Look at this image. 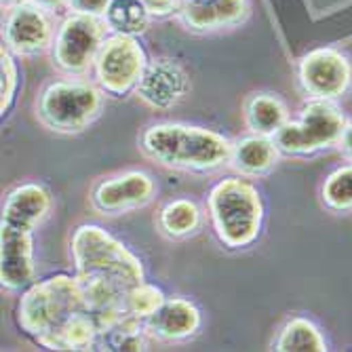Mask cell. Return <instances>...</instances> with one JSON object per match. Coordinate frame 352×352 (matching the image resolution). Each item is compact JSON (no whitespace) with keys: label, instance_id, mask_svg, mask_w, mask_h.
Returning a JSON list of instances; mask_svg holds the SVG:
<instances>
[{"label":"cell","instance_id":"obj_1","mask_svg":"<svg viewBox=\"0 0 352 352\" xmlns=\"http://www.w3.org/2000/svg\"><path fill=\"white\" fill-rule=\"evenodd\" d=\"M19 327L51 350H93L102 323L76 276L57 274L32 285L17 306Z\"/></svg>","mask_w":352,"mask_h":352},{"label":"cell","instance_id":"obj_2","mask_svg":"<svg viewBox=\"0 0 352 352\" xmlns=\"http://www.w3.org/2000/svg\"><path fill=\"white\" fill-rule=\"evenodd\" d=\"M72 258L76 278L100 318L102 331L129 314L126 296L144 283V268L129 249L104 228L87 223L72 236Z\"/></svg>","mask_w":352,"mask_h":352},{"label":"cell","instance_id":"obj_3","mask_svg":"<svg viewBox=\"0 0 352 352\" xmlns=\"http://www.w3.org/2000/svg\"><path fill=\"white\" fill-rule=\"evenodd\" d=\"M51 209L49 192L38 184H21L9 192L3 207V234H0V278L11 292L34 280L32 232Z\"/></svg>","mask_w":352,"mask_h":352},{"label":"cell","instance_id":"obj_4","mask_svg":"<svg viewBox=\"0 0 352 352\" xmlns=\"http://www.w3.org/2000/svg\"><path fill=\"white\" fill-rule=\"evenodd\" d=\"M232 142L205 126L158 122L142 133L140 148L154 163L177 171L209 173L232 158Z\"/></svg>","mask_w":352,"mask_h":352},{"label":"cell","instance_id":"obj_5","mask_svg":"<svg viewBox=\"0 0 352 352\" xmlns=\"http://www.w3.org/2000/svg\"><path fill=\"white\" fill-rule=\"evenodd\" d=\"M209 217L217 239L226 247L251 245L258 239L264 219L258 188L241 177L219 182L209 195Z\"/></svg>","mask_w":352,"mask_h":352},{"label":"cell","instance_id":"obj_6","mask_svg":"<svg viewBox=\"0 0 352 352\" xmlns=\"http://www.w3.org/2000/svg\"><path fill=\"white\" fill-rule=\"evenodd\" d=\"M104 95L98 87L82 80H55L36 100V116L55 133H80L100 116Z\"/></svg>","mask_w":352,"mask_h":352},{"label":"cell","instance_id":"obj_7","mask_svg":"<svg viewBox=\"0 0 352 352\" xmlns=\"http://www.w3.org/2000/svg\"><path fill=\"white\" fill-rule=\"evenodd\" d=\"M346 129L342 112L329 100H314L302 110L298 122L287 120L274 135L278 150L287 154H312L338 144Z\"/></svg>","mask_w":352,"mask_h":352},{"label":"cell","instance_id":"obj_8","mask_svg":"<svg viewBox=\"0 0 352 352\" xmlns=\"http://www.w3.org/2000/svg\"><path fill=\"white\" fill-rule=\"evenodd\" d=\"M100 17L74 13L63 19L53 43V63L63 74L80 76L95 66V59L106 41V28Z\"/></svg>","mask_w":352,"mask_h":352},{"label":"cell","instance_id":"obj_9","mask_svg":"<svg viewBox=\"0 0 352 352\" xmlns=\"http://www.w3.org/2000/svg\"><path fill=\"white\" fill-rule=\"evenodd\" d=\"M148 66L146 53L133 36L114 34L104 41L98 59H95V76L102 91L110 95H124L138 87Z\"/></svg>","mask_w":352,"mask_h":352},{"label":"cell","instance_id":"obj_10","mask_svg":"<svg viewBox=\"0 0 352 352\" xmlns=\"http://www.w3.org/2000/svg\"><path fill=\"white\" fill-rule=\"evenodd\" d=\"M154 182L144 171H124L100 182L91 192L95 211L118 215L146 207L154 199Z\"/></svg>","mask_w":352,"mask_h":352},{"label":"cell","instance_id":"obj_11","mask_svg":"<svg viewBox=\"0 0 352 352\" xmlns=\"http://www.w3.org/2000/svg\"><path fill=\"white\" fill-rule=\"evenodd\" d=\"M302 87L316 100H336L350 85V66L342 53L316 49L300 63Z\"/></svg>","mask_w":352,"mask_h":352},{"label":"cell","instance_id":"obj_12","mask_svg":"<svg viewBox=\"0 0 352 352\" xmlns=\"http://www.w3.org/2000/svg\"><path fill=\"white\" fill-rule=\"evenodd\" d=\"M190 89V80L186 70L173 59H154L150 61L138 87V98L154 108V110H169L177 106Z\"/></svg>","mask_w":352,"mask_h":352},{"label":"cell","instance_id":"obj_13","mask_svg":"<svg viewBox=\"0 0 352 352\" xmlns=\"http://www.w3.org/2000/svg\"><path fill=\"white\" fill-rule=\"evenodd\" d=\"M53 38L51 21L38 5H15L5 23V43L17 55H34L49 47Z\"/></svg>","mask_w":352,"mask_h":352},{"label":"cell","instance_id":"obj_14","mask_svg":"<svg viewBox=\"0 0 352 352\" xmlns=\"http://www.w3.org/2000/svg\"><path fill=\"white\" fill-rule=\"evenodd\" d=\"M146 331L163 342H177L195 336L201 327V312L190 300H165L148 318H144Z\"/></svg>","mask_w":352,"mask_h":352},{"label":"cell","instance_id":"obj_15","mask_svg":"<svg viewBox=\"0 0 352 352\" xmlns=\"http://www.w3.org/2000/svg\"><path fill=\"white\" fill-rule=\"evenodd\" d=\"M247 13V0H182L179 19L197 32H211L239 23Z\"/></svg>","mask_w":352,"mask_h":352},{"label":"cell","instance_id":"obj_16","mask_svg":"<svg viewBox=\"0 0 352 352\" xmlns=\"http://www.w3.org/2000/svg\"><path fill=\"white\" fill-rule=\"evenodd\" d=\"M278 161V146L268 135L253 133L232 146L230 165L243 175H262Z\"/></svg>","mask_w":352,"mask_h":352},{"label":"cell","instance_id":"obj_17","mask_svg":"<svg viewBox=\"0 0 352 352\" xmlns=\"http://www.w3.org/2000/svg\"><path fill=\"white\" fill-rule=\"evenodd\" d=\"M245 120L251 133L274 138L287 122V108L270 93H255L245 104Z\"/></svg>","mask_w":352,"mask_h":352},{"label":"cell","instance_id":"obj_18","mask_svg":"<svg viewBox=\"0 0 352 352\" xmlns=\"http://www.w3.org/2000/svg\"><path fill=\"white\" fill-rule=\"evenodd\" d=\"M146 333L148 331L142 318L124 314L100 333L98 342H95V350H146Z\"/></svg>","mask_w":352,"mask_h":352},{"label":"cell","instance_id":"obj_19","mask_svg":"<svg viewBox=\"0 0 352 352\" xmlns=\"http://www.w3.org/2000/svg\"><path fill=\"white\" fill-rule=\"evenodd\" d=\"M274 350L278 352H323L327 350V344L316 329L314 323L308 318H292L280 329L278 338L274 340Z\"/></svg>","mask_w":352,"mask_h":352},{"label":"cell","instance_id":"obj_20","mask_svg":"<svg viewBox=\"0 0 352 352\" xmlns=\"http://www.w3.org/2000/svg\"><path fill=\"white\" fill-rule=\"evenodd\" d=\"M201 209L188 199L167 203L158 213V226L171 239H184L201 228Z\"/></svg>","mask_w":352,"mask_h":352},{"label":"cell","instance_id":"obj_21","mask_svg":"<svg viewBox=\"0 0 352 352\" xmlns=\"http://www.w3.org/2000/svg\"><path fill=\"white\" fill-rule=\"evenodd\" d=\"M106 23L116 34L138 36L150 23V11L144 0H112L106 11Z\"/></svg>","mask_w":352,"mask_h":352},{"label":"cell","instance_id":"obj_22","mask_svg":"<svg viewBox=\"0 0 352 352\" xmlns=\"http://www.w3.org/2000/svg\"><path fill=\"white\" fill-rule=\"evenodd\" d=\"M323 201L336 211L352 209V165L333 171L323 184Z\"/></svg>","mask_w":352,"mask_h":352},{"label":"cell","instance_id":"obj_23","mask_svg":"<svg viewBox=\"0 0 352 352\" xmlns=\"http://www.w3.org/2000/svg\"><path fill=\"white\" fill-rule=\"evenodd\" d=\"M163 302H165L163 292L144 280V283L135 285L129 292V296H126V312L144 321V318H148Z\"/></svg>","mask_w":352,"mask_h":352},{"label":"cell","instance_id":"obj_24","mask_svg":"<svg viewBox=\"0 0 352 352\" xmlns=\"http://www.w3.org/2000/svg\"><path fill=\"white\" fill-rule=\"evenodd\" d=\"M0 68H3V112H7L11 108V102L15 98V91H17V66H15V59L9 55V51L3 49V55H0Z\"/></svg>","mask_w":352,"mask_h":352},{"label":"cell","instance_id":"obj_25","mask_svg":"<svg viewBox=\"0 0 352 352\" xmlns=\"http://www.w3.org/2000/svg\"><path fill=\"white\" fill-rule=\"evenodd\" d=\"M112 0H68V5L74 13H85V15H106Z\"/></svg>","mask_w":352,"mask_h":352},{"label":"cell","instance_id":"obj_26","mask_svg":"<svg viewBox=\"0 0 352 352\" xmlns=\"http://www.w3.org/2000/svg\"><path fill=\"white\" fill-rule=\"evenodd\" d=\"M182 0H144V5L148 7L150 15H156V17H163V15H169L171 11H175L179 7Z\"/></svg>","mask_w":352,"mask_h":352},{"label":"cell","instance_id":"obj_27","mask_svg":"<svg viewBox=\"0 0 352 352\" xmlns=\"http://www.w3.org/2000/svg\"><path fill=\"white\" fill-rule=\"evenodd\" d=\"M338 144H340L342 154L348 158V161H352V122L346 124V129H344V133H342V138H340Z\"/></svg>","mask_w":352,"mask_h":352},{"label":"cell","instance_id":"obj_28","mask_svg":"<svg viewBox=\"0 0 352 352\" xmlns=\"http://www.w3.org/2000/svg\"><path fill=\"white\" fill-rule=\"evenodd\" d=\"M32 3L43 7V9H55V7H59L63 3H68V0H32Z\"/></svg>","mask_w":352,"mask_h":352},{"label":"cell","instance_id":"obj_29","mask_svg":"<svg viewBox=\"0 0 352 352\" xmlns=\"http://www.w3.org/2000/svg\"><path fill=\"white\" fill-rule=\"evenodd\" d=\"M3 3H7V5H21L23 0H3Z\"/></svg>","mask_w":352,"mask_h":352}]
</instances>
